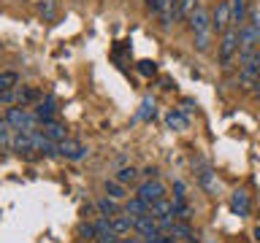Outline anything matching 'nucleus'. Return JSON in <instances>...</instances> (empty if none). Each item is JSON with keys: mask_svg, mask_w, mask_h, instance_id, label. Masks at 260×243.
<instances>
[{"mask_svg": "<svg viewBox=\"0 0 260 243\" xmlns=\"http://www.w3.org/2000/svg\"><path fill=\"white\" fill-rule=\"evenodd\" d=\"M239 52H241V27H228L222 32V40H219V62L228 68L239 57Z\"/></svg>", "mask_w": 260, "mask_h": 243, "instance_id": "f257e3e1", "label": "nucleus"}, {"mask_svg": "<svg viewBox=\"0 0 260 243\" xmlns=\"http://www.w3.org/2000/svg\"><path fill=\"white\" fill-rule=\"evenodd\" d=\"M6 122L16 130V133H32L41 119L36 116V113H30L27 108L16 105V108H6Z\"/></svg>", "mask_w": 260, "mask_h": 243, "instance_id": "f03ea898", "label": "nucleus"}, {"mask_svg": "<svg viewBox=\"0 0 260 243\" xmlns=\"http://www.w3.org/2000/svg\"><path fill=\"white\" fill-rule=\"evenodd\" d=\"M192 168H195V181H198V186L206 194H219V181H217V173L211 170V165L209 162H203V159H198V162H192Z\"/></svg>", "mask_w": 260, "mask_h": 243, "instance_id": "7ed1b4c3", "label": "nucleus"}, {"mask_svg": "<svg viewBox=\"0 0 260 243\" xmlns=\"http://www.w3.org/2000/svg\"><path fill=\"white\" fill-rule=\"evenodd\" d=\"M138 197H141L146 206H154V202H160V200H166V186H162L160 178H144L141 184H138Z\"/></svg>", "mask_w": 260, "mask_h": 243, "instance_id": "20e7f679", "label": "nucleus"}, {"mask_svg": "<svg viewBox=\"0 0 260 243\" xmlns=\"http://www.w3.org/2000/svg\"><path fill=\"white\" fill-rule=\"evenodd\" d=\"M57 154H60V157H65V159H71V162H79V159H84L87 154H89V149H87L81 141L65 138V141L57 143Z\"/></svg>", "mask_w": 260, "mask_h": 243, "instance_id": "39448f33", "label": "nucleus"}, {"mask_svg": "<svg viewBox=\"0 0 260 243\" xmlns=\"http://www.w3.org/2000/svg\"><path fill=\"white\" fill-rule=\"evenodd\" d=\"M211 27H214L219 35L228 30V27H233V14H231V0H222V3H217L214 8V14H211Z\"/></svg>", "mask_w": 260, "mask_h": 243, "instance_id": "423d86ee", "label": "nucleus"}, {"mask_svg": "<svg viewBox=\"0 0 260 243\" xmlns=\"http://www.w3.org/2000/svg\"><path fill=\"white\" fill-rule=\"evenodd\" d=\"M136 232L138 235H144V238H152L154 232H160V222H157V216L152 214H144V216H136Z\"/></svg>", "mask_w": 260, "mask_h": 243, "instance_id": "0eeeda50", "label": "nucleus"}, {"mask_svg": "<svg viewBox=\"0 0 260 243\" xmlns=\"http://www.w3.org/2000/svg\"><path fill=\"white\" fill-rule=\"evenodd\" d=\"M190 27L195 35H201V32H211L214 27H211V16L203 11V8H195V11L190 14Z\"/></svg>", "mask_w": 260, "mask_h": 243, "instance_id": "6e6552de", "label": "nucleus"}, {"mask_svg": "<svg viewBox=\"0 0 260 243\" xmlns=\"http://www.w3.org/2000/svg\"><path fill=\"white\" fill-rule=\"evenodd\" d=\"M231 211L236 216H249V194L244 189H236L231 194Z\"/></svg>", "mask_w": 260, "mask_h": 243, "instance_id": "1a4fd4ad", "label": "nucleus"}, {"mask_svg": "<svg viewBox=\"0 0 260 243\" xmlns=\"http://www.w3.org/2000/svg\"><path fill=\"white\" fill-rule=\"evenodd\" d=\"M111 230L117 232V235H127L130 230H136V216H130V214L111 216Z\"/></svg>", "mask_w": 260, "mask_h": 243, "instance_id": "9d476101", "label": "nucleus"}, {"mask_svg": "<svg viewBox=\"0 0 260 243\" xmlns=\"http://www.w3.org/2000/svg\"><path fill=\"white\" fill-rule=\"evenodd\" d=\"M166 125H168L171 130H176V133H182V130L190 127V119H187V113H184V111L171 108V111L166 113Z\"/></svg>", "mask_w": 260, "mask_h": 243, "instance_id": "9b49d317", "label": "nucleus"}, {"mask_svg": "<svg viewBox=\"0 0 260 243\" xmlns=\"http://www.w3.org/2000/svg\"><path fill=\"white\" fill-rule=\"evenodd\" d=\"M171 235H174L176 240H187V243H198V238H195V232L190 230V224L182 222V219H176L174 227H171Z\"/></svg>", "mask_w": 260, "mask_h": 243, "instance_id": "f8f14e48", "label": "nucleus"}, {"mask_svg": "<svg viewBox=\"0 0 260 243\" xmlns=\"http://www.w3.org/2000/svg\"><path fill=\"white\" fill-rule=\"evenodd\" d=\"M95 211L101 216H117L119 214V200H114V197L106 194V197H101V200L95 202Z\"/></svg>", "mask_w": 260, "mask_h": 243, "instance_id": "ddd939ff", "label": "nucleus"}, {"mask_svg": "<svg viewBox=\"0 0 260 243\" xmlns=\"http://www.w3.org/2000/svg\"><path fill=\"white\" fill-rule=\"evenodd\" d=\"M36 116L41 119V125H49L54 122V97H44V103L36 108Z\"/></svg>", "mask_w": 260, "mask_h": 243, "instance_id": "4468645a", "label": "nucleus"}, {"mask_svg": "<svg viewBox=\"0 0 260 243\" xmlns=\"http://www.w3.org/2000/svg\"><path fill=\"white\" fill-rule=\"evenodd\" d=\"M103 189H106V194H109V197H114V200H125V197H127V189H125V184H122V181H117V178H106Z\"/></svg>", "mask_w": 260, "mask_h": 243, "instance_id": "2eb2a0df", "label": "nucleus"}, {"mask_svg": "<svg viewBox=\"0 0 260 243\" xmlns=\"http://www.w3.org/2000/svg\"><path fill=\"white\" fill-rule=\"evenodd\" d=\"M231 14H233V27H244V22H247V0H231Z\"/></svg>", "mask_w": 260, "mask_h": 243, "instance_id": "dca6fc26", "label": "nucleus"}, {"mask_svg": "<svg viewBox=\"0 0 260 243\" xmlns=\"http://www.w3.org/2000/svg\"><path fill=\"white\" fill-rule=\"evenodd\" d=\"M41 133H44L49 141H54V143H60V141H65V127L60 125V122H49V125H44V130H41Z\"/></svg>", "mask_w": 260, "mask_h": 243, "instance_id": "f3484780", "label": "nucleus"}, {"mask_svg": "<svg viewBox=\"0 0 260 243\" xmlns=\"http://www.w3.org/2000/svg\"><path fill=\"white\" fill-rule=\"evenodd\" d=\"M149 206H146V202L141 200V197H138V194H136V197H130L127 202H125V214H130V216H144V214H149Z\"/></svg>", "mask_w": 260, "mask_h": 243, "instance_id": "a211bd4d", "label": "nucleus"}, {"mask_svg": "<svg viewBox=\"0 0 260 243\" xmlns=\"http://www.w3.org/2000/svg\"><path fill=\"white\" fill-rule=\"evenodd\" d=\"M19 87V73L16 70H3L0 73V92H11Z\"/></svg>", "mask_w": 260, "mask_h": 243, "instance_id": "6ab92c4d", "label": "nucleus"}, {"mask_svg": "<svg viewBox=\"0 0 260 243\" xmlns=\"http://www.w3.org/2000/svg\"><path fill=\"white\" fill-rule=\"evenodd\" d=\"M11 133H14V127L3 119V125H0V143H3V151H6V154L14 149V138H11Z\"/></svg>", "mask_w": 260, "mask_h": 243, "instance_id": "aec40b11", "label": "nucleus"}, {"mask_svg": "<svg viewBox=\"0 0 260 243\" xmlns=\"http://www.w3.org/2000/svg\"><path fill=\"white\" fill-rule=\"evenodd\" d=\"M114 178H117V181H122V184H136L138 181V178H141V170H136V168H122L119 170V173L117 176H114Z\"/></svg>", "mask_w": 260, "mask_h": 243, "instance_id": "412c9836", "label": "nucleus"}, {"mask_svg": "<svg viewBox=\"0 0 260 243\" xmlns=\"http://www.w3.org/2000/svg\"><path fill=\"white\" fill-rule=\"evenodd\" d=\"M38 97H41V92H38V89H32V87H19V89H16V100H19V105L32 103V100H38Z\"/></svg>", "mask_w": 260, "mask_h": 243, "instance_id": "4be33fe9", "label": "nucleus"}, {"mask_svg": "<svg viewBox=\"0 0 260 243\" xmlns=\"http://www.w3.org/2000/svg\"><path fill=\"white\" fill-rule=\"evenodd\" d=\"M76 235H79V238H84V240H95V238H98L95 222H81V224L76 227Z\"/></svg>", "mask_w": 260, "mask_h": 243, "instance_id": "5701e85b", "label": "nucleus"}, {"mask_svg": "<svg viewBox=\"0 0 260 243\" xmlns=\"http://www.w3.org/2000/svg\"><path fill=\"white\" fill-rule=\"evenodd\" d=\"M174 3L176 0H146V8H149L152 14H166Z\"/></svg>", "mask_w": 260, "mask_h": 243, "instance_id": "b1692460", "label": "nucleus"}, {"mask_svg": "<svg viewBox=\"0 0 260 243\" xmlns=\"http://www.w3.org/2000/svg\"><path fill=\"white\" fill-rule=\"evenodd\" d=\"M41 14H44V19H54L57 14V0H41Z\"/></svg>", "mask_w": 260, "mask_h": 243, "instance_id": "393cba45", "label": "nucleus"}, {"mask_svg": "<svg viewBox=\"0 0 260 243\" xmlns=\"http://www.w3.org/2000/svg\"><path fill=\"white\" fill-rule=\"evenodd\" d=\"M149 116H154V100L146 97V100L141 103V111H138V119H149Z\"/></svg>", "mask_w": 260, "mask_h": 243, "instance_id": "a878e982", "label": "nucleus"}, {"mask_svg": "<svg viewBox=\"0 0 260 243\" xmlns=\"http://www.w3.org/2000/svg\"><path fill=\"white\" fill-rule=\"evenodd\" d=\"M209 44H211V32L195 35V49H198V52H209Z\"/></svg>", "mask_w": 260, "mask_h": 243, "instance_id": "bb28decb", "label": "nucleus"}, {"mask_svg": "<svg viewBox=\"0 0 260 243\" xmlns=\"http://www.w3.org/2000/svg\"><path fill=\"white\" fill-rule=\"evenodd\" d=\"M138 73H141V76H154V73H157V65L152 60H141L138 62Z\"/></svg>", "mask_w": 260, "mask_h": 243, "instance_id": "cd10ccee", "label": "nucleus"}, {"mask_svg": "<svg viewBox=\"0 0 260 243\" xmlns=\"http://www.w3.org/2000/svg\"><path fill=\"white\" fill-rule=\"evenodd\" d=\"M198 3H201V0H179V6H182V14H184V16H190Z\"/></svg>", "mask_w": 260, "mask_h": 243, "instance_id": "c85d7f7f", "label": "nucleus"}, {"mask_svg": "<svg viewBox=\"0 0 260 243\" xmlns=\"http://www.w3.org/2000/svg\"><path fill=\"white\" fill-rule=\"evenodd\" d=\"M174 192H176L174 200H187V194H184V192H187V189H184V181H174Z\"/></svg>", "mask_w": 260, "mask_h": 243, "instance_id": "c756f323", "label": "nucleus"}, {"mask_svg": "<svg viewBox=\"0 0 260 243\" xmlns=\"http://www.w3.org/2000/svg\"><path fill=\"white\" fill-rule=\"evenodd\" d=\"M0 100H3V105H11L16 100V92H14V89H11V92H3V95H0Z\"/></svg>", "mask_w": 260, "mask_h": 243, "instance_id": "7c9ffc66", "label": "nucleus"}, {"mask_svg": "<svg viewBox=\"0 0 260 243\" xmlns=\"http://www.w3.org/2000/svg\"><path fill=\"white\" fill-rule=\"evenodd\" d=\"M141 178H157V168H152V165L144 168V170H141Z\"/></svg>", "mask_w": 260, "mask_h": 243, "instance_id": "2f4dec72", "label": "nucleus"}, {"mask_svg": "<svg viewBox=\"0 0 260 243\" xmlns=\"http://www.w3.org/2000/svg\"><path fill=\"white\" fill-rule=\"evenodd\" d=\"M160 243H179V240L174 238V235H162V238H160Z\"/></svg>", "mask_w": 260, "mask_h": 243, "instance_id": "473e14b6", "label": "nucleus"}, {"mask_svg": "<svg viewBox=\"0 0 260 243\" xmlns=\"http://www.w3.org/2000/svg\"><path fill=\"white\" fill-rule=\"evenodd\" d=\"M119 243H138L136 238H119Z\"/></svg>", "mask_w": 260, "mask_h": 243, "instance_id": "72a5a7b5", "label": "nucleus"}, {"mask_svg": "<svg viewBox=\"0 0 260 243\" xmlns=\"http://www.w3.org/2000/svg\"><path fill=\"white\" fill-rule=\"evenodd\" d=\"M255 240L260 243V224H257V230H255Z\"/></svg>", "mask_w": 260, "mask_h": 243, "instance_id": "f704fd0d", "label": "nucleus"}, {"mask_svg": "<svg viewBox=\"0 0 260 243\" xmlns=\"http://www.w3.org/2000/svg\"><path fill=\"white\" fill-rule=\"evenodd\" d=\"M255 97H260V81H257V84H255Z\"/></svg>", "mask_w": 260, "mask_h": 243, "instance_id": "c9c22d12", "label": "nucleus"}]
</instances>
